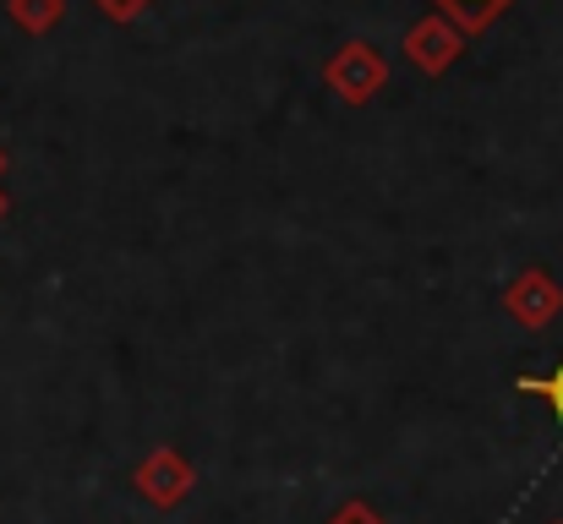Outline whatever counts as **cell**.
Here are the masks:
<instances>
[{
  "instance_id": "1",
  "label": "cell",
  "mask_w": 563,
  "mask_h": 524,
  "mask_svg": "<svg viewBox=\"0 0 563 524\" xmlns=\"http://www.w3.org/2000/svg\"><path fill=\"white\" fill-rule=\"evenodd\" d=\"M388 82V60L373 38H345L329 60H323V88L340 99V104H373Z\"/></svg>"
},
{
  "instance_id": "2",
  "label": "cell",
  "mask_w": 563,
  "mask_h": 524,
  "mask_svg": "<svg viewBox=\"0 0 563 524\" xmlns=\"http://www.w3.org/2000/svg\"><path fill=\"white\" fill-rule=\"evenodd\" d=\"M405 60L421 71V77H443L465 49H471V33L460 27V22H449L443 11H427V16H416L410 27H405Z\"/></svg>"
},
{
  "instance_id": "3",
  "label": "cell",
  "mask_w": 563,
  "mask_h": 524,
  "mask_svg": "<svg viewBox=\"0 0 563 524\" xmlns=\"http://www.w3.org/2000/svg\"><path fill=\"white\" fill-rule=\"evenodd\" d=\"M504 312L526 328V334H542V328H553L563 312V285L542 268V263H531V268H520L509 285H504Z\"/></svg>"
},
{
  "instance_id": "4",
  "label": "cell",
  "mask_w": 563,
  "mask_h": 524,
  "mask_svg": "<svg viewBox=\"0 0 563 524\" xmlns=\"http://www.w3.org/2000/svg\"><path fill=\"white\" fill-rule=\"evenodd\" d=\"M191 481H197L191 459L181 454V448H170V443L148 448V454L137 459V470H132V487H137V498H148L154 509H176V503H187V498H191Z\"/></svg>"
},
{
  "instance_id": "5",
  "label": "cell",
  "mask_w": 563,
  "mask_h": 524,
  "mask_svg": "<svg viewBox=\"0 0 563 524\" xmlns=\"http://www.w3.org/2000/svg\"><path fill=\"white\" fill-rule=\"evenodd\" d=\"M66 5H71V0H5V16H11V27H22L27 38H44V33H55V27L66 22Z\"/></svg>"
},
{
  "instance_id": "6",
  "label": "cell",
  "mask_w": 563,
  "mask_h": 524,
  "mask_svg": "<svg viewBox=\"0 0 563 524\" xmlns=\"http://www.w3.org/2000/svg\"><path fill=\"white\" fill-rule=\"evenodd\" d=\"M515 0H432V11H443L449 22H460L465 33H487Z\"/></svg>"
},
{
  "instance_id": "7",
  "label": "cell",
  "mask_w": 563,
  "mask_h": 524,
  "mask_svg": "<svg viewBox=\"0 0 563 524\" xmlns=\"http://www.w3.org/2000/svg\"><path fill=\"white\" fill-rule=\"evenodd\" d=\"M515 388H520V393H537V399H548V404H553V415H559V426H563V360L553 366V371H548V377H520Z\"/></svg>"
},
{
  "instance_id": "8",
  "label": "cell",
  "mask_w": 563,
  "mask_h": 524,
  "mask_svg": "<svg viewBox=\"0 0 563 524\" xmlns=\"http://www.w3.org/2000/svg\"><path fill=\"white\" fill-rule=\"evenodd\" d=\"M93 5H99L110 22H137V16H143L154 0H93Z\"/></svg>"
},
{
  "instance_id": "9",
  "label": "cell",
  "mask_w": 563,
  "mask_h": 524,
  "mask_svg": "<svg viewBox=\"0 0 563 524\" xmlns=\"http://www.w3.org/2000/svg\"><path fill=\"white\" fill-rule=\"evenodd\" d=\"M334 524H377L373 514H367V509H345V514H340V520Z\"/></svg>"
},
{
  "instance_id": "10",
  "label": "cell",
  "mask_w": 563,
  "mask_h": 524,
  "mask_svg": "<svg viewBox=\"0 0 563 524\" xmlns=\"http://www.w3.org/2000/svg\"><path fill=\"white\" fill-rule=\"evenodd\" d=\"M11 213V197H5V154H0V219Z\"/></svg>"
},
{
  "instance_id": "11",
  "label": "cell",
  "mask_w": 563,
  "mask_h": 524,
  "mask_svg": "<svg viewBox=\"0 0 563 524\" xmlns=\"http://www.w3.org/2000/svg\"><path fill=\"white\" fill-rule=\"evenodd\" d=\"M553 524H563V520H553Z\"/></svg>"
}]
</instances>
